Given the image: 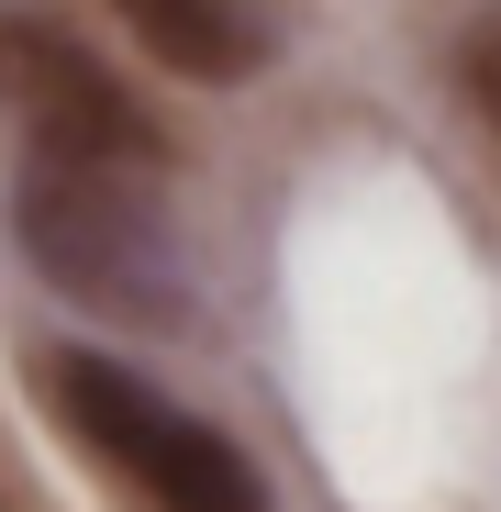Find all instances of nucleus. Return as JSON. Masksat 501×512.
<instances>
[{"label":"nucleus","mask_w":501,"mask_h":512,"mask_svg":"<svg viewBox=\"0 0 501 512\" xmlns=\"http://www.w3.org/2000/svg\"><path fill=\"white\" fill-rule=\"evenodd\" d=\"M0 123H23V145H45V156L167 167V123H156L78 34L12 12V0H0Z\"/></svg>","instance_id":"7ed1b4c3"},{"label":"nucleus","mask_w":501,"mask_h":512,"mask_svg":"<svg viewBox=\"0 0 501 512\" xmlns=\"http://www.w3.org/2000/svg\"><path fill=\"white\" fill-rule=\"evenodd\" d=\"M45 412L90 446L123 490H145L156 512H268V479L223 423H201L190 401H167L145 368L90 357V346H45Z\"/></svg>","instance_id":"f03ea898"},{"label":"nucleus","mask_w":501,"mask_h":512,"mask_svg":"<svg viewBox=\"0 0 501 512\" xmlns=\"http://www.w3.org/2000/svg\"><path fill=\"white\" fill-rule=\"evenodd\" d=\"M457 101H468V112L501 134V23H479V34L457 45Z\"/></svg>","instance_id":"39448f33"},{"label":"nucleus","mask_w":501,"mask_h":512,"mask_svg":"<svg viewBox=\"0 0 501 512\" xmlns=\"http://www.w3.org/2000/svg\"><path fill=\"white\" fill-rule=\"evenodd\" d=\"M112 12L167 78H201V90H234L268 67V23L245 0H112Z\"/></svg>","instance_id":"20e7f679"},{"label":"nucleus","mask_w":501,"mask_h":512,"mask_svg":"<svg viewBox=\"0 0 501 512\" xmlns=\"http://www.w3.org/2000/svg\"><path fill=\"white\" fill-rule=\"evenodd\" d=\"M156 167H112V156H23V190H12V234L23 256L78 301V312H112L134 334H179L190 323V268H179V234L156 212Z\"/></svg>","instance_id":"f257e3e1"}]
</instances>
